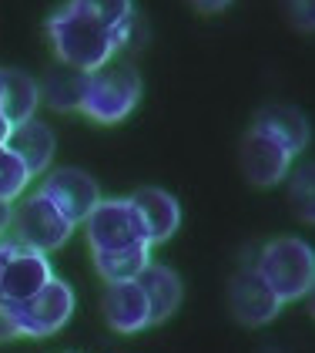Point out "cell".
<instances>
[{
    "mask_svg": "<svg viewBox=\"0 0 315 353\" xmlns=\"http://www.w3.org/2000/svg\"><path fill=\"white\" fill-rule=\"evenodd\" d=\"M47 41L61 64L78 68L84 74L111 64L118 51L128 48V41L121 34H114L91 14L78 10L74 3H64L61 10H54L47 17Z\"/></svg>",
    "mask_w": 315,
    "mask_h": 353,
    "instance_id": "obj_1",
    "label": "cell"
},
{
    "mask_svg": "<svg viewBox=\"0 0 315 353\" xmlns=\"http://www.w3.org/2000/svg\"><path fill=\"white\" fill-rule=\"evenodd\" d=\"M259 276L268 283V290L285 303L305 299V293L315 283V249L298 236H279L268 239L259 249L255 263H252Z\"/></svg>",
    "mask_w": 315,
    "mask_h": 353,
    "instance_id": "obj_2",
    "label": "cell"
},
{
    "mask_svg": "<svg viewBox=\"0 0 315 353\" xmlns=\"http://www.w3.org/2000/svg\"><path fill=\"white\" fill-rule=\"evenodd\" d=\"M141 91H144V81H141L138 68L128 61H111L87 74L78 111L98 125H118L138 108Z\"/></svg>",
    "mask_w": 315,
    "mask_h": 353,
    "instance_id": "obj_3",
    "label": "cell"
},
{
    "mask_svg": "<svg viewBox=\"0 0 315 353\" xmlns=\"http://www.w3.org/2000/svg\"><path fill=\"white\" fill-rule=\"evenodd\" d=\"M78 232V225L64 216L44 192H30L24 199H17V209L10 219V236L17 245H27L34 252H57L61 245L67 243Z\"/></svg>",
    "mask_w": 315,
    "mask_h": 353,
    "instance_id": "obj_4",
    "label": "cell"
},
{
    "mask_svg": "<svg viewBox=\"0 0 315 353\" xmlns=\"http://www.w3.org/2000/svg\"><path fill=\"white\" fill-rule=\"evenodd\" d=\"M54 279L51 259L44 252H34L14 239H0V299L7 306H17L41 293Z\"/></svg>",
    "mask_w": 315,
    "mask_h": 353,
    "instance_id": "obj_5",
    "label": "cell"
},
{
    "mask_svg": "<svg viewBox=\"0 0 315 353\" xmlns=\"http://www.w3.org/2000/svg\"><path fill=\"white\" fill-rule=\"evenodd\" d=\"M84 236L91 252H114V249L148 243L131 199H101L94 212L84 219Z\"/></svg>",
    "mask_w": 315,
    "mask_h": 353,
    "instance_id": "obj_6",
    "label": "cell"
},
{
    "mask_svg": "<svg viewBox=\"0 0 315 353\" xmlns=\"http://www.w3.org/2000/svg\"><path fill=\"white\" fill-rule=\"evenodd\" d=\"M74 303H78V299H74L71 283H64V279L54 276L41 293H34L30 299L10 306V310H14V316H17L21 336L41 340V336H54L61 326L74 316Z\"/></svg>",
    "mask_w": 315,
    "mask_h": 353,
    "instance_id": "obj_7",
    "label": "cell"
},
{
    "mask_svg": "<svg viewBox=\"0 0 315 353\" xmlns=\"http://www.w3.org/2000/svg\"><path fill=\"white\" fill-rule=\"evenodd\" d=\"M292 162H295V155H292L279 138H272L268 132L255 128V125L245 132L241 148H238V165H241V175H245L252 185L272 189V185L285 182L292 172Z\"/></svg>",
    "mask_w": 315,
    "mask_h": 353,
    "instance_id": "obj_8",
    "label": "cell"
},
{
    "mask_svg": "<svg viewBox=\"0 0 315 353\" xmlns=\"http://www.w3.org/2000/svg\"><path fill=\"white\" fill-rule=\"evenodd\" d=\"M228 310L241 326H265L282 313V299L268 290L255 266H241L228 279Z\"/></svg>",
    "mask_w": 315,
    "mask_h": 353,
    "instance_id": "obj_9",
    "label": "cell"
},
{
    "mask_svg": "<svg viewBox=\"0 0 315 353\" xmlns=\"http://www.w3.org/2000/svg\"><path fill=\"white\" fill-rule=\"evenodd\" d=\"M41 192H44V195H47L54 205L74 222V225H80L84 219L94 212V205L101 202L98 182H94L87 172L71 168V165H61V168L47 172V179L41 182Z\"/></svg>",
    "mask_w": 315,
    "mask_h": 353,
    "instance_id": "obj_10",
    "label": "cell"
},
{
    "mask_svg": "<svg viewBox=\"0 0 315 353\" xmlns=\"http://www.w3.org/2000/svg\"><path fill=\"white\" fill-rule=\"evenodd\" d=\"M101 313L114 333H141L151 326V303H148L138 279L107 283L105 296H101Z\"/></svg>",
    "mask_w": 315,
    "mask_h": 353,
    "instance_id": "obj_11",
    "label": "cell"
},
{
    "mask_svg": "<svg viewBox=\"0 0 315 353\" xmlns=\"http://www.w3.org/2000/svg\"><path fill=\"white\" fill-rule=\"evenodd\" d=\"M134 205V212L141 219V229H144V239L148 245H161L168 243L178 225H182V205L171 192L164 189H138L134 195H128Z\"/></svg>",
    "mask_w": 315,
    "mask_h": 353,
    "instance_id": "obj_12",
    "label": "cell"
},
{
    "mask_svg": "<svg viewBox=\"0 0 315 353\" xmlns=\"http://www.w3.org/2000/svg\"><path fill=\"white\" fill-rule=\"evenodd\" d=\"M10 152L27 165V172L37 179L44 175L54 162V152H57V138H54V128L44 125L41 118H30L24 125L10 128V138H7Z\"/></svg>",
    "mask_w": 315,
    "mask_h": 353,
    "instance_id": "obj_13",
    "label": "cell"
},
{
    "mask_svg": "<svg viewBox=\"0 0 315 353\" xmlns=\"http://www.w3.org/2000/svg\"><path fill=\"white\" fill-rule=\"evenodd\" d=\"M41 105V84L21 68H0V114L10 121V128L37 118Z\"/></svg>",
    "mask_w": 315,
    "mask_h": 353,
    "instance_id": "obj_14",
    "label": "cell"
},
{
    "mask_svg": "<svg viewBox=\"0 0 315 353\" xmlns=\"http://www.w3.org/2000/svg\"><path fill=\"white\" fill-rule=\"evenodd\" d=\"M138 283H141L144 296L151 303V326L164 323V320H171L178 313V306H182V299H184V283L171 266L151 259L144 266V272L138 276Z\"/></svg>",
    "mask_w": 315,
    "mask_h": 353,
    "instance_id": "obj_15",
    "label": "cell"
},
{
    "mask_svg": "<svg viewBox=\"0 0 315 353\" xmlns=\"http://www.w3.org/2000/svg\"><path fill=\"white\" fill-rule=\"evenodd\" d=\"M252 125L262 128V132H268L272 138H279L295 159H298V155L309 148V141H312V125H309V118H305L298 108H292V105H268V108H262L255 114Z\"/></svg>",
    "mask_w": 315,
    "mask_h": 353,
    "instance_id": "obj_16",
    "label": "cell"
},
{
    "mask_svg": "<svg viewBox=\"0 0 315 353\" xmlns=\"http://www.w3.org/2000/svg\"><path fill=\"white\" fill-rule=\"evenodd\" d=\"M84 81H87L84 71L67 68V64L57 61L44 74V81H37L41 84V101H47L54 111H78L80 94H84Z\"/></svg>",
    "mask_w": 315,
    "mask_h": 353,
    "instance_id": "obj_17",
    "label": "cell"
},
{
    "mask_svg": "<svg viewBox=\"0 0 315 353\" xmlns=\"http://www.w3.org/2000/svg\"><path fill=\"white\" fill-rule=\"evenodd\" d=\"M91 263L105 283H131L151 263V245L141 243L128 245V249H114V252H91Z\"/></svg>",
    "mask_w": 315,
    "mask_h": 353,
    "instance_id": "obj_18",
    "label": "cell"
},
{
    "mask_svg": "<svg viewBox=\"0 0 315 353\" xmlns=\"http://www.w3.org/2000/svg\"><path fill=\"white\" fill-rule=\"evenodd\" d=\"M67 3H74L84 14H91L94 21H101L105 28H111L114 34H121L124 41L134 37V24H138V17H134V0H67Z\"/></svg>",
    "mask_w": 315,
    "mask_h": 353,
    "instance_id": "obj_19",
    "label": "cell"
},
{
    "mask_svg": "<svg viewBox=\"0 0 315 353\" xmlns=\"http://www.w3.org/2000/svg\"><path fill=\"white\" fill-rule=\"evenodd\" d=\"M289 209L305 225H315V162L289 172Z\"/></svg>",
    "mask_w": 315,
    "mask_h": 353,
    "instance_id": "obj_20",
    "label": "cell"
},
{
    "mask_svg": "<svg viewBox=\"0 0 315 353\" xmlns=\"http://www.w3.org/2000/svg\"><path fill=\"white\" fill-rule=\"evenodd\" d=\"M30 182H34V175L27 172V165L10 152L7 141H0V199L14 205L17 199H24Z\"/></svg>",
    "mask_w": 315,
    "mask_h": 353,
    "instance_id": "obj_21",
    "label": "cell"
},
{
    "mask_svg": "<svg viewBox=\"0 0 315 353\" xmlns=\"http://www.w3.org/2000/svg\"><path fill=\"white\" fill-rule=\"evenodd\" d=\"M282 17L298 34H315V0H279Z\"/></svg>",
    "mask_w": 315,
    "mask_h": 353,
    "instance_id": "obj_22",
    "label": "cell"
},
{
    "mask_svg": "<svg viewBox=\"0 0 315 353\" xmlns=\"http://www.w3.org/2000/svg\"><path fill=\"white\" fill-rule=\"evenodd\" d=\"M17 336H21L17 316H14V310L0 299V343H10V340H17Z\"/></svg>",
    "mask_w": 315,
    "mask_h": 353,
    "instance_id": "obj_23",
    "label": "cell"
},
{
    "mask_svg": "<svg viewBox=\"0 0 315 353\" xmlns=\"http://www.w3.org/2000/svg\"><path fill=\"white\" fill-rule=\"evenodd\" d=\"M10 219H14V205L0 199V239H7V232H10Z\"/></svg>",
    "mask_w": 315,
    "mask_h": 353,
    "instance_id": "obj_24",
    "label": "cell"
},
{
    "mask_svg": "<svg viewBox=\"0 0 315 353\" xmlns=\"http://www.w3.org/2000/svg\"><path fill=\"white\" fill-rule=\"evenodd\" d=\"M191 3H195L202 14H221V10H225L232 0H191Z\"/></svg>",
    "mask_w": 315,
    "mask_h": 353,
    "instance_id": "obj_25",
    "label": "cell"
},
{
    "mask_svg": "<svg viewBox=\"0 0 315 353\" xmlns=\"http://www.w3.org/2000/svg\"><path fill=\"white\" fill-rule=\"evenodd\" d=\"M305 306H309V316L315 320V283H312V290L305 293Z\"/></svg>",
    "mask_w": 315,
    "mask_h": 353,
    "instance_id": "obj_26",
    "label": "cell"
},
{
    "mask_svg": "<svg viewBox=\"0 0 315 353\" xmlns=\"http://www.w3.org/2000/svg\"><path fill=\"white\" fill-rule=\"evenodd\" d=\"M7 138H10V121L0 114V141H7Z\"/></svg>",
    "mask_w": 315,
    "mask_h": 353,
    "instance_id": "obj_27",
    "label": "cell"
}]
</instances>
